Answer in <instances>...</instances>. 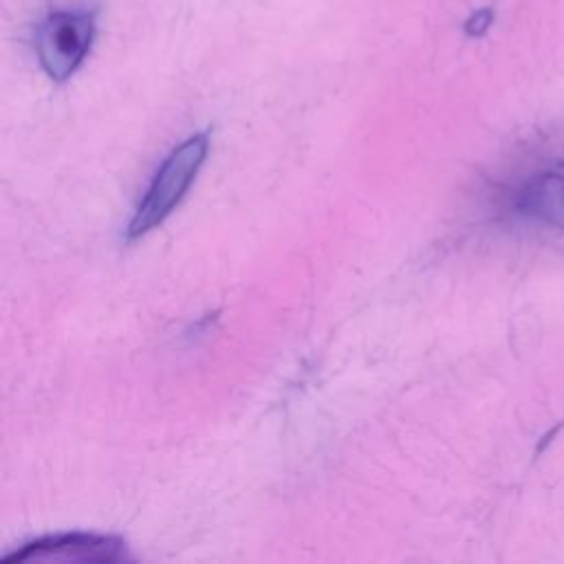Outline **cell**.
<instances>
[{
	"mask_svg": "<svg viewBox=\"0 0 564 564\" xmlns=\"http://www.w3.org/2000/svg\"><path fill=\"white\" fill-rule=\"evenodd\" d=\"M84 560V562H119L126 557V542L117 535L104 533H86V531H70V533H55L44 535L33 542L22 544L18 551L4 557L7 564H24L33 560Z\"/></svg>",
	"mask_w": 564,
	"mask_h": 564,
	"instance_id": "obj_3",
	"label": "cell"
},
{
	"mask_svg": "<svg viewBox=\"0 0 564 564\" xmlns=\"http://www.w3.org/2000/svg\"><path fill=\"white\" fill-rule=\"evenodd\" d=\"M494 22V9L491 7H480L476 11H471V15L465 20V33L469 37H480L489 31Z\"/></svg>",
	"mask_w": 564,
	"mask_h": 564,
	"instance_id": "obj_4",
	"label": "cell"
},
{
	"mask_svg": "<svg viewBox=\"0 0 564 564\" xmlns=\"http://www.w3.org/2000/svg\"><path fill=\"white\" fill-rule=\"evenodd\" d=\"M209 152V132H196L181 141L163 159L154 172L150 185L145 187L134 214L126 227L128 240L141 238L154 227H159L183 200L194 178L198 176Z\"/></svg>",
	"mask_w": 564,
	"mask_h": 564,
	"instance_id": "obj_1",
	"label": "cell"
},
{
	"mask_svg": "<svg viewBox=\"0 0 564 564\" xmlns=\"http://www.w3.org/2000/svg\"><path fill=\"white\" fill-rule=\"evenodd\" d=\"M95 40V13L53 9L35 31V53L53 82H66L86 59Z\"/></svg>",
	"mask_w": 564,
	"mask_h": 564,
	"instance_id": "obj_2",
	"label": "cell"
}]
</instances>
